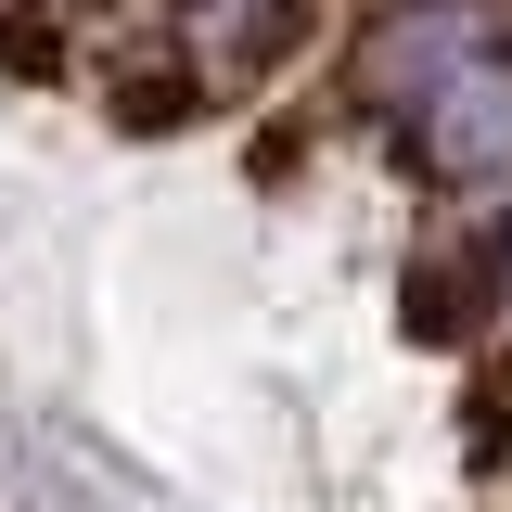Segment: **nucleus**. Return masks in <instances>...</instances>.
Wrapping results in <instances>:
<instances>
[{
    "label": "nucleus",
    "instance_id": "f257e3e1",
    "mask_svg": "<svg viewBox=\"0 0 512 512\" xmlns=\"http://www.w3.org/2000/svg\"><path fill=\"white\" fill-rule=\"evenodd\" d=\"M384 90L410 103V128H423V154L448 180H500L512 167V52L474 39L461 13H410L384 39Z\"/></svg>",
    "mask_w": 512,
    "mask_h": 512
},
{
    "label": "nucleus",
    "instance_id": "f03ea898",
    "mask_svg": "<svg viewBox=\"0 0 512 512\" xmlns=\"http://www.w3.org/2000/svg\"><path fill=\"white\" fill-rule=\"evenodd\" d=\"M192 13H205V26H244V39H269V13H282V0H192Z\"/></svg>",
    "mask_w": 512,
    "mask_h": 512
}]
</instances>
